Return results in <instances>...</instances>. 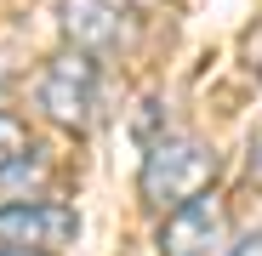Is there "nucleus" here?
Segmentation results:
<instances>
[{
	"mask_svg": "<svg viewBox=\"0 0 262 256\" xmlns=\"http://www.w3.org/2000/svg\"><path fill=\"white\" fill-rule=\"evenodd\" d=\"M29 148H34V143H29V125H23L17 114H0V171L17 165Z\"/></svg>",
	"mask_w": 262,
	"mask_h": 256,
	"instance_id": "423d86ee",
	"label": "nucleus"
},
{
	"mask_svg": "<svg viewBox=\"0 0 262 256\" xmlns=\"http://www.w3.org/2000/svg\"><path fill=\"white\" fill-rule=\"evenodd\" d=\"M245 182L262 194V131L251 137V148H245Z\"/></svg>",
	"mask_w": 262,
	"mask_h": 256,
	"instance_id": "6e6552de",
	"label": "nucleus"
},
{
	"mask_svg": "<svg viewBox=\"0 0 262 256\" xmlns=\"http://www.w3.org/2000/svg\"><path fill=\"white\" fill-rule=\"evenodd\" d=\"M216 234H223V199H211V194H194L188 205L177 211H165V222H160V256H211Z\"/></svg>",
	"mask_w": 262,
	"mask_h": 256,
	"instance_id": "39448f33",
	"label": "nucleus"
},
{
	"mask_svg": "<svg viewBox=\"0 0 262 256\" xmlns=\"http://www.w3.org/2000/svg\"><path fill=\"white\" fill-rule=\"evenodd\" d=\"M216 171H223V159H216L205 143H194V137H160L148 148L143 171H137V194L154 211H177L194 194H211Z\"/></svg>",
	"mask_w": 262,
	"mask_h": 256,
	"instance_id": "f257e3e1",
	"label": "nucleus"
},
{
	"mask_svg": "<svg viewBox=\"0 0 262 256\" xmlns=\"http://www.w3.org/2000/svg\"><path fill=\"white\" fill-rule=\"evenodd\" d=\"M63 34L74 52H120L131 40V6L125 0H63Z\"/></svg>",
	"mask_w": 262,
	"mask_h": 256,
	"instance_id": "20e7f679",
	"label": "nucleus"
},
{
	"mask_svg": "<svg viewBox=\"0 0 262 256\" xmlns=\"http://www.w3.org/2000/svg\"><path fill=\"white\" fill-rule=\"evenodd\" d=\"M0 256H52V250H29V245H0Z\"/></svg>",
	"mask_w": 262,
	"mask_h": 256,
	"instance_id": "1a4fd4ad",
	"label": "nucleus"
},
{
	"mask_svg": "<svg viewBox=\"0 0 262 256\" xmlns=\"http://www.w3.org/2000/svg\"><path fill=\"white\" fill-rule=\"evenodd\" d=\"M80 217L57 199H0V245H29V250H63L74 245Z\"/></svg>",
	"mask_w": 262,
	"mask_h": 256,
	"instance_id": "7ed1b4c3",
	"label": "nucleus"
},
{
	"mask_svg": "<svg viewBox=\"0 0 262 256\" xmlns=\"http://www.w3.org/2000/svg\"><path fill=\"white\" fill-rule=\"evenodd\" d=\"M40 108L63 131H85L92 125V108H97V63H92V52H63V57L46 63V74H40Z\"/></svg>",
	"mask_w": 262,
	"mask_h": 256,
	"instance_id": "f03ea898",
	"label": "nucleus"
},
{
	"mask_svg": "<svg viewBox=\"0 0 262 256\" xmlns=\"http://www.w3.org/2000/svg\"><path fill=\"white\" fill-rule=\"evenodd\" d=\"M239 46H245V68H251V74L262 80V17H256V23L245 29V40H239Z\"/></svg>",
	"mask_w": 262,
	"mask_h": 256,
	"instance_id": "0eeeda50",
	"label": "nucleus"
}]
</instances>
